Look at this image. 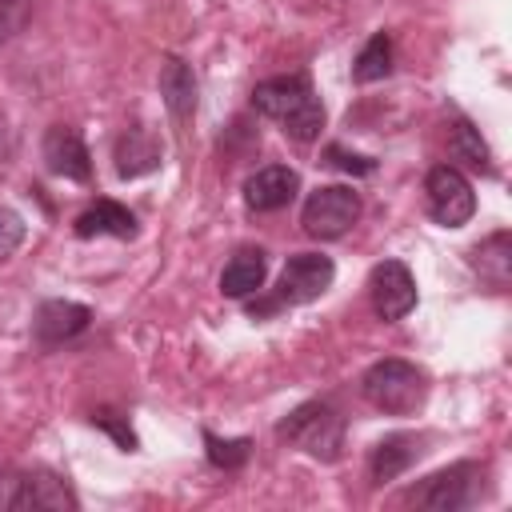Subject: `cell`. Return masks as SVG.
<instances>
[{"label": "cell", "instance_id": "cell-20", "mask_svg": "<svg viewBox=\"0 0 512 512\" xmlns=\"http://www.w3.org/2000/svg\"><path fill=\"white\" fill-rule=\"evenodd\" d=\"M392 72V36L388 32H372V40L360 48L356 64H352V80L356 84H376Z\"/></svg>", "mask_w": 512, "mask_h": 512}, {"label": "cell", "instance_id": "cell-12", "mask_svg": "<svg viewBox=\"0 0 512 512\" xmlns=\"http://www.w3.org/2000/svg\"><path fill=\"white\" fill-rule=\"evenodd\" d=\"M160 160H164V144H160L148 128H140V124H132V128L116 140V172H120L124 180H136V176L156 172Z\"/></svg>", "mask_w": 512, "mask_h": 512}, {"label": "cell", "instance_id": "cell-26", "mask_svg": "<svg viewBox=\"0 0 512 512\" xmlns=\"http://www.w3.org/2000/svg\"><path fill=\"white\" fill-rule=\"evenodd\" d=\"M12 492H16V476L0 472V508H12Z\"/></svg>", "mask_w": 512, "mask_h": 512}, {"label": "cell", "instance_id": "cell-18", "mask_svg": "<svg viewBox=\"0 0 512 512\" xmlns=\"http://www.w3.org/2000/svg\"><path fill=\"white\" fill-rule=\"evenodd\" d=\"M472 268L492 284V288H504L508 284V272H512V236L508 232H492L488 240H480L472 248Z\"/></svg>", "mask_w": 512, "mask_h": 512}, {"label": "cell", "instance_id": "cell-10", "mask_svg": "<svg viewBox=\"0 0 512 512\" xmlns=\"http://www.w3.org/2000/svg\"><path fill=\"white\" fill-rule=\"evenodd\" d=\"M300 192V172L288 164H264L244 180V204L252 212H280L296 200Z\"/></svg>", "mask_w": 512, "mask_h": 512}, {"label": "cell", "instance_id": "cell-5", "mask_svg": "<svg viewBox=\"0 0 512 512\" xmlns=\"http://www.w3.org/2000/svg\"><path fill=\"white\" fill-rule=\"evenodd\" d=\"M360 220V196L344 184H324L304 200L300 224L316 240H340Z\"/></svg>", "mask_w": 512, "mask_h": 512}, {"label": "cell", "instance_id": "cell-17", "mask_svg": "<svg viewBox=\"0 0 512 512\" xmlns=\"http://www.w3.org/2000/svg\"><path fill=\"white\" fill-rule=\"evenodd\" d=\"M416 456H420V440L408 436V432H396V436H388V440H380V444L372 448L368 472H372L376 484H384V480H396L400 472H408Z\"/></svg>", "mask_w": 512, "mask_h": 512}, {"label": "cell", "instance_id": "cell-14", "mask_svg": "<svg viewBox=\"0 0 512 512\" xmlns=\"http://www.w3.org/2000/svg\"><path fill=\"white\" fill-rule=\"evenodd\" d=\"M88 320H92V308H84L76 300H48L36 312V336L44 344H64V340L80 336L88 328Z\"/></svg>", "mask_w": 512, "mask_h": 512}, {"label": "cell", "instance_id": "cell-8", "mask_svg": "<svg viewBox=\"0 0 512 512\" xmlns=\"http://www.w3.org/2000/svg\"><path fill=\"white\" fill-rule=\"evenodd\" d=\"M368 296L380 320H404L416 308V280L404 260H384L368 276Z\"/></svg>", "mask_w": 512, "mask_h": 512}, {"label": "cell", "instance_id": "cell-13", "mask_svg": "<svg viewBox=\"0 0 512 512\" xmlns=\"http://www.w3.org/2000/svg\"><path fill=\"white\" fill-rule=\"evenodd\" d=\"M160 96H164V104L180 128L196 116V76L180 56H168L160 64Z\"/></svg>", "mask_w": 512, "mask_h": 512}, {"label": "cell", "instance_id": "cell-9", "mask_svg": "<svg viewBox=\"0 0 512 512\" xmlns=\"http://www.w3.org/2000/svg\"><path fill=\"white\" fill-rule=\"evenodd\" d=\"M44 164H48L52 176H64V180H76V184L92 180L88 144L72 124H52L44 132Z\"/></svg>", "mask_w": 512, "mask_h": 512}, {"label": "cell", "instance_id": "cell-21", "mask_svg": "<svg viewBox=\"0 0 512 512\" xmlns=\"http://www.w3.org/2000/svg\"><path fill=\"white\" fill-rule=\"evenodd\" d=\"M204 448H208V460H212L216 468H240V464L252 456V440H248V436L220 440L216 432H204Z\"/></svg>", "mask_w": 512, "mask_h": 512}, {"label": "cell", "instance_id": "cell-2", "mask_svg": "<svg viewBox=\"0 0 512 512\" xmlns=\"http://www.w3.org/2000/svg\"><path fill=\"white\" fill-rule=\"evenodd\" d=\"M360 392H364V400H368L372 408H380V412H388V416H408V412H416V408L424 404V396H428V376H424L416 364L388 356V360H376V364L364 372Z\"/></svg>", "mask_w": 512, "mask_h": 512}, {"label": "cell", "instance_id": "cell-22", "mask_svg": "<svg viewBox=\"0 0 512 512\" xmlns=\"http://www.w3.org/2000/svg\"><path fill=\"white\" fill-rule=\"evenodd\" d=\"M32 20V0H0V44L20 36Z\"/></svg>", "mask_w": 512, "mask_h": 512}, {"label": "cell", "instance_id": "cell-23", "mask_svg": "<svg viewBox=\"0 0 512 512\" xmlns=\"http://www.w3.org/2000/svg\"><path fill=\"white\" fill-rule=\"evenodd\" d=\"M24 244V220L12 208H0V260H8Z\"/></svg>", "mask_w": 512, "mask_h": 512}, {"label": "cell", "instance_id": "cell-11", "mask_svg": "<svg viewBox=\"0 0 512 512\" xmlns=\"http://www.w3.org/2000/svg\"><path fill=\"white\" fill-rule=\"evenodd\" d=\"M12 508L16 512H64V508H76V496L60 476L28 472V476H16Z\"/></svg>", "mask_w": 512, "mask_h": 512}, {"label": "cell", "instance_id": "cell-25", "mask_svg": "<svg viewBox=\"0 0 512 512\" xmlns=\"http://www.w3.org/2000/svg\"><path fill=\"white\" fill-rule=\"evenodd\" d=\"M100 428H108L116 440H120V448H128V452H136V436H132V428L128 424H120V420H112V412H100V416H92Z\"/></svg>", "mask_w": 512, "mask_h": 512}, {"label": "cell", "instance_id": "cell-7", "mask_svg": "<svg viewBox=\"0 0 512 512\" xmlns=\"http://www.w3.org/2000/svg\"><path fill=\"white\" fill-rule=\"evenodd\" d=\"M480 496V468L476 464H452L436 476H428L416 492L412 504L432 508V512H460Z\"/></svg>", "mask_w": 512, "mask_h": 512}, {"label": "cell", "instance_id": "cell-6", "mask_svg": "<svg viewBox=\"0 0 512 512\" xmlns=\"http://www.w3.org/2000/svg\"><path fill=\"white\" fill-rule=\"evenodd\" d=\"M424 192H428V216L440 228H464L476 212V192L456 164H436L424 180Z\"/></svg>", "mask_w": 512, "mask_h": 512}, {"label": "cell", "instance_id": "cell-1", "mask_svg": "<svg viewBox=\"0 0 512 512\" xmlns=\"http://www.w3.org/2000/svg\"><path fill=\"white\" fill-rule=\"evenodd\" d=\"M252 108L268 120H276L292 140L308 144L320 136L324 128V104L320 96L312 92L308 76L304 72H292V76H272V80H260L252 88Z\"/></svg>", "mask_w": 512, "mask_h": 512}, {"label": "cell", "instance_id": "cell-19", "mask_svg": "<svg viewBox=\"0 0 512 512\" xmlns=\"http://www.w3.org/2000/svg\"><path fill=\"white\" fill-rule=\"evenodd\" d=\"M448 156H452L456 164L472 168V172L492 176V152H488V144L480 140V132H476L468 120H456V124L448 128Z\"/></svg>", "mask_w": 512, "mask_h": 512}, {"label": "cell", "instance_id": "cell-3", "mask_svg": "<svg viewBox=\"0 0 512 512\" xmlns=\"http://www.w3.org/2000/svg\"><path fill=\"white\" fill-rule=\"evenodd\" d=\"M276 436L288 440V444H296V448H304L308 456H316L324 464L340 460V452H344V420L324 400H308V404L292 408L276 424Z\"/></svg>", "mask_w": 512, "mask_h": 512}, {"label": "cell", "instance_id": "cell-4", "mask_svg": "<svg viewBox=\"0 0 512 512\" xmlns=\"http://www.w3.org/2000/svg\"><path fill=\"white\" fill-rule=\"evenodd\" d=\"M332 276H336V268H332L328 256H320V252H296L280 268L276 296L268 304H260V308L252 304V316H264V312H272L280 304H312V300H320L332 288Z\"/></svg>", "mask_w": 512, "mask_h": 512}, {"label": "cell", "instance_id": "cell-16", "mask_svg": "<svg viewBox=\"0 0 512 512\" xmlns=\"http://www.w3.org/2000/svg\"><path fill=\"white\" fill-rule=\"evenodd\" d=\"M264 276H268L264 252H260V248H244V252H236V256L224 264V272H220V292H224L228 300H244V296H252V292L264 288Z\"/></svg>", "mask_w": 512, "mask_h": 512}, {"label": "cell", "instance_id": "cell-24", "mask_svg": "<svg viewBox=\"0 0 512 512\" xmlns=\"http://www.w3.org/2000/svg\"><path fill=\"white\" fill-rule=\"evenodd\" d=\"M328 164H336L340 172H348V176H368L376 164L368 160V156H356V152H344L340 144H332L328 148Z\"/></svg>", "mask_w": 512, "mask_h": 512}, {"label": "cell", "instance_id": "cell-15", "mask_svg": "<svg viewBox=\"0 0 512 512\" xmlns=\"http://www.w3.org/2000/svg\"><path fill=\"white\" fill-rule=\"evenodd\" d=\"M76 236L92 240V236H116V240H132L136 236V216L116 204V200H96L92 208H84L76 216Z\"/></svg>", "mask_w": 512, "mask_h": 512}]
</instances>
